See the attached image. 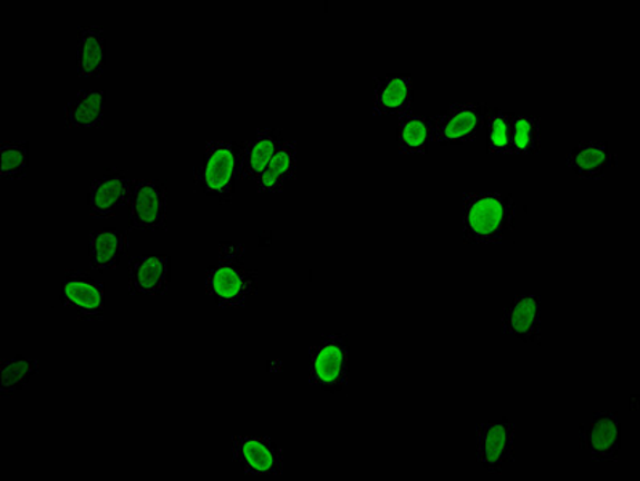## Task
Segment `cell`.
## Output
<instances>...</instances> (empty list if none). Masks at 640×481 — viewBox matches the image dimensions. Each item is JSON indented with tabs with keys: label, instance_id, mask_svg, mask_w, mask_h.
I'll return each mask as SVG.
<instances>
[{
	"label": "cell",
	"instance_id": "44dd1931",
	"mask_svg": "<svg viewBox=\"0 0 640 481\" xmlns=\"http://www.w3.org/2000/svg\"><path fill=\"white\" fill-rule=\"evenodd\" d=\"M396 141H398L401 155H427L433 141L431 116L416 115V112L401 116L398 130H396Z\"/></svg>",
	"mask_w": 640,
	"mask_h": 481
},
{
	"label": "cell",
	"instance_id": "cb8c5ba5",
	"mask_svg": "<svg viewBox=\"0 0 640 481\" xmlns=\"http://www.w3.org/2000/svg\"><path fill=\"white\" fill-rule=\"evenodd\" d=\"M2 155V169L0 177L3 180H23L29 169V141L6 140L0 145Z\"/></svg>",
	"mask_w": 640,
	"mask_h": 481
},
{
	"label": "cell",
	"instance_id": "4fadbf2b",
	"mask_svg": "<svg viewBox=\"0 0 640 481\" xmlns=\"http://www.w3.org/2000/svg\"><path fill=\"white\" fill-rule=\"evenodd\" d=\"M502 330L523 342L537 344L541 341V298L534 294L515 297L502 313Z\"/></svg>",
	"mask_w": 640,
	"mask_h": 481
},
{
	"label": "cell",
	"instance_id": "5b68a950",
	"mask_svg": "<svg viewBox=\"0 0 640 481\" xmlns=\"http://www.w3.org/2000/svg\"><path fill=\"white\" fill-rule=\"evenodd\" d=\"M129 228L133 232H167V187L156 178L134 180Z\"/></svg>",
	"mask_w": 640,
	"mask_h": 481
},
{
	"label": "cell",
	"instance_id": "7a4b0ae2",
	"mask_svg": "<svg viewBox=\"0 0 640 481\" xmlns=\"http://www.w3.org/2000/svg\"><path fill=\"white\" fill-rule=\"evenodd\" d=\"M206 294L221 308H240L258 294V272L246 268L242 243H221L206 273Z\"/></svg>",
	"mask_w": 640,
	"mask_h": 481
},
{
	"label": "cell",
	"instance_id": "7402d4cb",
	"mask_svg": "<svg viewBox=\"0 0 640 481\" xmlns=\"http://www.w3.org/2000/svg\"><path fill=\"white\" fill-rule=\"evenodd\" d=\"M39 373V361L28 356L17 355L2 360L0 364V396H13L29 384Z\"/></svg>",
	"mask_w": 640,
	"mask_h": 481
},
{
	"label": "cell",
	"instance_id": "7c38bea8",
	"mask_svg": "<svg viewBox=\"0 0 640 481\" xmlns=\"http://www.w3.org/2000/svg\"><path fill=\"white\" fill-rule=\"evenodd\" d=\"M169 255H134L129 261V294L162 297L169 291Z\"/></svg>",
	"mask_w": 640,
	"mask_h": 481
},
{
	"label": "cell",
	"instance_id": "6da1fadb",
	"mask_svg": "<svg viewBox=\"0 0 640 481\" xmlns=\"http://www.w3.org/2000/svg\"><path fill=\"white\" fill-rule=\"evenodd\" d=\"M515 228V200L507 193L465 192L462 235L468 244H501Z\"/></svg>",
	"mask_w": 640,
	"mask_h": 481
},
{
	"label": "cell",
	"instance_id": "e0dca14e",
	"mask_svg": "<svg viewBox=\"0 0 640 481\" xmlns=\"http://www.w3.org/2000/svg\"><path fill=\"white\" fill-rule=\"evenodd\" d=\"M76 61L79 78H100L107 63V39L104 28L87 27L78 29L76 40Z\"/></svg>",
	"mask_w": 640,
	"mask_h": 481
},
{
	"label": "cell",
	"instance_id": "8fae6325",
	"mask_svg": "<svg viewBox=\"0 0 640 481\" xmlns=\"http://www.w3.org/2000/svg\"><path fill=\"white\" fill-rule=\"evenodd\" d=\"M60 301L65 307L78 313L81 320H104V284L81 272V269H70V272L65 273Z\"/></svg>",
	"mask_w": 640,
	"mask_h": 481
},
{
	"label": "cell",
	"instance_id": "8992f818",
	"mask_svg": "<svg viewBox=\"0 0 640 481\" xmlns=\"http://www.w3.org/2000/svg\"><path fill=\"white\" fill-rule=\"evenodd\" d=\"M231 453L232 461L246 475L280 477L285 470L282 450L269 436L234 435Z\"/></svg>",
	"mask_w": 640,
	"mask_h": 481
},
{
	"label": "cell",
	"instance_id": "52a82bcc",
	"mask_svg": "<svg viewBox=\"0 0 640 481\" xmlns=\"http://www.w3.org/2000/svg\"><path fill=\"white\" fill-rule=\"evenodd\" d=\"M482 104H454L433 118V141L438 145L471 144L485 127Z\"/></svg>",
	"mask_w": 640,
	"mask_h": 481
},
{
	"label": "cell",
	"instance_id": "ba28073f",
	"mask_svg": "<svg viewBox=\"0 0 640 481\" xmlns=\"http://www.w3.org/2000/svg\"><path fill=\"white\" fill-rule=\"evenodd\" d=\"M581 450L594 462H617L621 451L620 415L598 411L580 429Z\"/></svg>",
	"mask_w": 640,
	"mask_h": 481
},
{
	"label": "cell",
	"instance_id": "603a6c76",
	"mask_svg": "<svg viewBox=\"0 0 640 481\" xmlns=\"http://www.w3.org/2000/svg\"><path fill=\"white\" fill-rule=\"evenodd\" d=\"M485 126L487 151L493 155H514L512 135H514V115L497 108H486Z\"/></svg>",
	"mask_w": 640,
	"mask_h": 481
},
{
	"label": "cell",
	"instance_id": "9a60e30c",
	"mask_svg": "<svg viewBox=\"0 0 640 481\" xmlns=\"http://www.w3.org/2000/svg\"><path fill=\"white\" fill-rule=\"evenodd\" d=\"M283 144L282 134L274 127H264L258 130L253 140L243 148L240 156L237 181L254 180L274 158L275 153Z\"/></svg>",
	"mask_w": 640,
	"mask_h": 481
},
{
	"label": "cell",
	"instance_id": "ffe728a7",
	"mask_svg": "<svg viewBox=\"0 0 640 481\" xmlns=\"http://www.w3.org/2000/svg\"><path fill=\"white\" fill-rule=\"evenodd\" d=\"M90 268L94 272H110L118 267L129 251V239L119 229H97L89 235Z\"/></svg>",
	"mask_w": 640,
	"mask_h": 481
},
{
	"label": "cell",
	"instance_id": "d6986e66",
	"mask_svg": "<svg viewBox=\"0 0 640 481\" xmlns=\"http://www.w3.org/2000/svg\"><path fill=\"white\" fill-rule=\"evenodd\" d=\"M105 90H81L65 107V126L68 129H100L105 122Z\"/></svg>",
	"mask_w": 640,
	"mask_h": 481
},
{
	"label": "cell",
	"instance_id": "5bb4252c",
	"mask_svg": "<svg viewBox=\"0 0 640 481\" xmlns=\"http://www.w3.org/2000/svg\"><path fill=\"white\" fill-rule=\"evenodd\" d=\"M374 87V115L404 116L409 112L414 101L409 76H377Z\"/></svg>",
	"mask_w": 640,
	"mask_h": 481
},
{
	"label": "cell",
	"instance_id": "2e32d148",
	"mask_svg": "<svg viewBox=\"0 0 640 481\" xmlns=\"http://www.w3.org/2000/svg\"><path fill=\"white\" fill-rule=\"evenodd\" d=\"M614 166V156L607 141L584 140L569 156V167L585 180H602Z\"/></svg>",
	"mask_w": 640,
	"mask_h": 481
},
{
	"label": "cell",
	"instance_id": "9c48e42d",
	"mask_svg": "<svg viewBox=\"0 0 640 481\" xmlns=\"http://www.w3.org/2000/svg\"><path fill=\"white\" fill-rule=\"evenodd\" d=\"M134 181L125 170L107 167L94 178L87 193V209L93 217H115L133 199Z\"/></svg>",
	"mask_w": 640,
	"mask_h": 481
},
{
	"label": "cell",
	"instance_id": "3957f363",
	"mask_svg": "<svg viewBox=\"0 0 640 481\" xmlns=\"http://www.w3.org/2000/svg\"><path fill=\"white\" fill-rule=\"evenodd\" d=\"M243 145L234 140L210 141L203 153L202 164L195 170L196 187L206 196L220 200L221 204L231 203L234 198L237 170Z\"/></svg>",
	"mask_w": 640,
	"mask_h": 481
},
{
	"label": "cell",
	"instance_id": "277c9868",
	"mask_svg": "<svg viewBox=\"0 0 640 481\" xmlns=\"http://www.w3.org/2000/svg\"><path fill=\"white\" fill-rule=\"evenodd\" d=\"M351 350L347 335L326 334L309 350V382L329 393L341 392L349 382Z\"/></svg>",
	"mask_w": 640,
	"mask_h": 481
},
{
	"label": "cell",
	"instance_id": "d4e9b609",
	"mask_svg": "<svg viewBox=\"0 0 640 481\" xmlns=\"http://www.w3.org/2000/svg\"><path fill=\"white\" fill-rule=\"evenodd\" d=\"M540 141L541 119L536 116L514 115V135H512L514 155H537Z\"/></svg>",
	"mask_w": 640,
	"mask_h": 481
},
{
	"label": "cell",
	"instance_id": "30bf717a",
	"mask_svg": "<svg viewBox=\"0 0 640 481\" xmlns=\"http://www.w3.org/2000/svg\"><path fill=\"white\" fill-rule=\"evenodd\" d=\"M478 462L491 473H502L515 462V424L508 419L482 422L476 429Z\"/></svg>",
	"mask_w": 640,
	"mask_h": 481
},
{
	"label": "cell",
	"instance_id": "ac0fdd59",
	"mask_svg": "<svg viewBox=\"0 0 640 481\" xmlns=\"http://www.w3.org/2000/svg\"><path fill=\"white\" fill-rule=\"evenodd\" d=\"M297 144L292 140H283V144L280 145L274 158L269 160L263 173L254 178V185H256L258 193H269V195H274V193L283 192V188L297 178Z\"/></svg>",
	"mask_w": 640,
	"mask_h": 481
}]
</instances>
